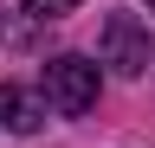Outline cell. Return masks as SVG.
Masks as SVG:
<instances>
[{"label": "cell", "mask_w": 155, "mask_h": 148, "mask_svg": "<svg viewBox=\"0 0 155 148\" xmlns=\"http://www.w3.org/2000/svg\"><path fill=\"white\" fill-rule=\"evenodd\" d=\"M45 103L58 109V116H84V109L97 103V65L78 58V52H58V58L45 65Z\"/></svg>", "instance_id": "1"}, {"label": "cell", "mask_w": 155, "mask_h": 148, "mask_svg": "<svg viewBox=\"0 0 155 148\" xmlns=\"http://www.w3.org/2000/svg\"><path fill=\"white\" fill-rule=\"evenodd\" d=\"M104 65L116 77H142L149 71V26L136 13H110L104 20Z\"/></svg>", "instance_id": "2"}, {"label": "cell", "mask_w": 155, "mask_h": 148, "mask_svg": "<svg viewBox=\"0 0 155 148\" xmlns=\"http://www.w3.org/2000/svg\"><path fill=\"white\" fill-rule=\"evenodd\" d=\"M39 122H45V103H39L26 84H0V129H13V135H32Z\"/></svg>", "instance_id": "3"}, {"label": "cell", "mask_w": 155, "mask_h": 148, "mask_svg": "<svg viewBox=\"0 0 155 148\" xmlns=\"http://www.w3.org/2000/svg\"><path fill=\"white\" fill-rule=\"evenodd\" d=\"M19 7L32 13V20H65L71 7H84V0H19Z\"/></svg>", "instance_id": "4"}, {"label": "cell", "mask_w": 155, "mask_h": 148, "mask_svg": "<svg viewBox=\"0 0 155 148\" xmlns=\"http://www.w3.org/2000/svg\"><path fill=\"white\" fill-rule=\"evenodd\" d=\"M149 7H155V0H149Z\"/></svg>", "instance_id": "5"}]
</instances>
